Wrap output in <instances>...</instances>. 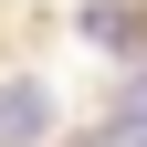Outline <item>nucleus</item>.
Listing matches in <instances>:
<instances>
[{
  "mask_svg": "<svg viewBox=\"0 0 147 147\" xmlns=\"http://www.w3.org/2000/svg\"><path fill=\"white\" fill-rule=\"evenodd\" d=\"M53 137V84L42 74H11L0 84V147H42Z\"/></svg>",
  "mask_w": 147,
  "mask_h": 147,
  "instance_id": "nucleus-1",
  "label": "nucleus"
},
{
  "mask_svg": "<svg viewBox=\"0 0 147 147\" xmlns=\"http://www.w3.org/2000/svg\"><path fill=\"white\" fill-rule=\"evenodd\" d=\"M84 42H95V53H126V63H147V11H137V0H84Z\"/></svg>",
  "mask_w": 147,
  "mask_h": 147,
  "instance_id": "nucleus-2",
  "label": "nucleus"
}]
</instances>
